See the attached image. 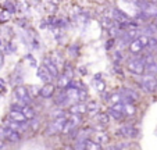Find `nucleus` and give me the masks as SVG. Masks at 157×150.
I'll return each mask as SVG.
<instances>
[{
  "instance_id": "nucleus-1",
  "label": "nucleus",
  "mask_w": 157,
  "mask_h": 150,
  "mask_svg": "<svg viewBox=\"0 0 157 150\" xmlns=\"http://www.w3.org/2000/svg\"><path fill=\"white\" fill-rule=\"evenodd\" d=\"M127 68L133 75H143L145 74V63L140 59H131L127 61Z\"/></svg>"
},
{
  "instance_id": "nucleus-2",
  "label": "nucleus",
  "mask_w": 157,
  "mask_h": 150,
  "mask_svg": "<svg viewBox=\"0 0 157 150\" xmlns=\"http://www.w3.org/2000/svg\"><path fill=\"white\" fill-rule=\"evenodd\" d=\"M65 121H67V118H53V121L49 124L48 129H46V135L52 136L56 135V133H61Z\"/></svg>"
},
{
  "instance_id": "nucleus-3",
  "label": "nucleus",
  "mask_w": 157,
  "mask_h": 150,
  "mask_svg": "<svg viewBox=\"0 0 157 150\" xmlns=\"http://www.w3.org/2000/svg\"><path fill=\"white\" fill-rule=\"evenodd\" d=\"M140 88L146 92V93H151L157 89V79L154 78V75H146V77L142 78L140 81Z\"/></svg>"
},
{
  "instance_id": "nucleus-4",
  "label": "nucleus",
  "mask_w": 157,
  "mask_h": 150,
  "mask_svg": "<svg viewBox=\"0 0 157 150\" xmlns=\"http://www.w3.org/2000/svg\"><path fill=\"white\" fill-rule=\"evenodd\" d=\"M14 94L18 99V102H22L25 104L31 103V94L28 92V88H25L24 85H17L14 89Z\"/></svg>"
},
{
  "instance_id": "nucleus-5",
  "label": "nucleus",
  "mask_w": 157,
  "mask_h": 150,
  "mask_svg": "<svg viewBox=\"0 0 157 150\" xmlns=\"http://www.w3.org/2000/svg\"><path fill=\"white\" fill-rule=\"evenodd\" d=\"M109 115L110 118H113L116 121H120L124 118V109H122V102L121 103H117V104H113V106H110L109 109Z\"/></svg>"
},
{
  "instance_id": "nucleus-6",
  "label": "nucleus",
  "mask_w": 157,
  "mask_h": 150,
  "mask_svg": "<svg viewBox=\"0 0 157 150\" xmlns=\"http://www.w3.org/2000/svg\"><path fill=\"white\" fill-rule=\"evenodd\" d=\"M121 96H122V102H136L139 99V93L136 90H133L131 88H124L121 90Z\"/></svg>"
},
{
  "instance_id": "nucleus-7",
  "label": "nucleus",
  "mask_w": 157,
  "mask_h": 150,
  "mask_svg": "<svg viewBox=\"0 0 157 150\" xmlns=\"http://www.w3.org/2000/svg\"><path fill=\"white\" fill-rule=\"evenodd\" d=\"M54 92H56V86L52 85L50 82H48V83H44V85L39 89L38 93H39V96L43 97V99H50V97L54 94Z\"/></svg>"
},
{
  "instance_id": "nucleus-8",
  "label": "nucleus",
  "mask_w": 157,
  "mask_h": 150,
  "mask_svg": "<svg viewBox=\"0 0 157 150\" xmlns=\"http://www.w3.org/2000/svg\"><path fill=\"white\" fill-rule=\"evenodd\" d=\"M36 75H38L39 79L43 81L44 83L52 82V79H53V77H52V74L49 72L48 68L44 67V65H40V67H38V71H36Z\"/></svg>"
},
{
  "instance_id": "nucleus-9",
  "label": "nucleus",
  "mask_w": 157,
  "mask_h": 150,
  "mask_svg": "<svg viewBox=\"0 0 157 150\" xmlns=\"http://www.w3.org/2000/svg\"><path fill=\"white\" fill-rule=\"evenodd\" d=\"M111 17H113V20L116 21V22H121V24H125L127 21H129V17H128L122 10L117 9V7L111 10Z\"/></svg>"
},
{
  "instance_id": "nucleus-10",
  "label": "nucleus",
  "mask_w": 157,
  "mask_h": 150,
  "mask_svg": "<svg viewBox=\"0 0 157 150\" xmlns=\"http://www.w3.org/2000/svg\"><path fill=\"white\" fill-rule=\"evenodd\" d=\"M43 65L48 68V71L52 74V77H53V78L59 77V68H57V65L54 64L53 61H52V59H49V57H44V59H43Z\"/></svg>"
},
{
  "instance_id": "nucleus-11",
  "label": "nucleus",
  "mask_w": 157,
  "mask_h": 150,
  "mask_svg": "<svg viewBox=\"0 0 157 150\" xmlns=\"http://www.w3.org/2000/svg\"><path fill=\"white\" fill-rule=\"evenodd\" d=\"M120 132H121L122 136H127V138H136V136L139 135L138 128L132 127V125H125V127H122L121 129H120Z\"/></svg>"
},
{
  "instance_id": "nucleus-12",
  "label": "nucleus",
  "mask_w": 157,
  "mask_h": 150,
  "mask_svg": "<svg viewBox=\"0 0 157 150\" xmlns=\"http://www.w3.org/2000/svg\"><path fill=\"white\" fill-rule=\"evenodd\" d=\"M128 47H129V52L132 54H139V53H142L143 49H145V47L140 44V42L138 40V38L132 39V40L129 42V44H128Z\"/></svg>"
},
{
  "instance_id": "nucleus-13",
  "label": "nucleus",
  "mask_w": 157,
  "mask_h": 150,
  "mask_svg": "<svg viewBox=\"0 0 157 150\" xmlns=\"http://www.w3.org/2000/svg\"><path fill=\"white\" fill-rule=\"evenodd\" d=\"M21 111H22V114L25 115V118H27L28 121L33 120V118L36 117V111H35V109H33L31 104H24V106L21 107Z\"/></svg>"
},
{
  "instance_id": "nucleus-14",
  "label": "nucleus",
  "mask_w": 157,
  "mask_h": 150,
  "mask_svg": "<svg viewBox=\"0 0 157 150\" xmlns=\"http://www.w3.org/2000/svg\"><path fill=\"white\" fill-rule=\"evenodd\" d=\"M10 118L14 120V121H17V122H21V124L28 122V120L25 118V115L22 114L21 110H10Z\"/></svg>"
},
{
  "instance_id": "nucleus-15",
  "label": "nucleus",
  "mask_w": 157,
  "mask_h": 150,
  "mask_svg": "<svg viewBox=\"0 0 157 150\" xmlns=\"http://www.w3.org/2000/svg\"><path fill=\"white\" fill-rule=\"evenodd\" d=\"M122 109H124V114L125 115H135L136 113V107L132 102H122Z\"/></svg>"
},
{
  "instance_id": "nucleus-16",
  "label": "nucleus",
  "mask_w": 157,
  "mask_h": 150,
  "mask_svg": "<svg viewBox=\"0 0 157 150\" xmlns=\"http://www.w3.org/2000/svg\"><path fill=\"white\" fill-rule=\"evenodd\" d=\"M95 142H98L99 144H106V143H109L110 142V136L107 135L104 131H100V132H96L95 133Z\"/></svg>"
},
{
  "instance_id": "nucleus-17",
  "label": "nucleus",
  "mask_w": 157,
  "mask_h": 150,
  "mask_svg": "<svg viewBox=\"0 0 157 150\" xmlns=\"http://www.w3.org/2000/svg\"><path fill=\"white\" fill-rule=\"evenodd\" d=\"M70 113L82 115L83 113H86V104L85 103H79V102H78L77 104H72V106L70 107Z\"/></svg>"
},
{
  "instance_id": "nucleus-18",
  "label": "nucleus",
  "mask_w": 157,
  "mask_h": 150,
  "mask_svg": "<svg viewBox=\"0 0 157 150\" xmlns=\"http://www.w3.org/2000/svg\"><path fill=\"white\" fill-rule=\"evenodd\" d=\"M99 109H100V104H99L98 102H95V100H92L89 104H86V113H89L90 115L98 114Z\"/></svg>"
},
{
  "instance_id": "nucleus-19",
  "label": "nucleus",
  "mask_w": 157,
  "mask_h": 150,
  "mask_svg": "<svg viewBox=\"0 0 157 150\" xmlns=\"http://www.w3.org/2000/svg\"><path fill=\"white\" fill-rule=\"evenodd\" d=\"M93 85H95L96 90H99V92H103L104 89H106V83H104V81L101 79L100 74H98V75L93 78Z\"/></svg>"
},
{
  "instance_id": "nucleus-20",
  "label": "nucleus",
  "mask_w": 157,
  "mask_h": 150,
  "mask_svg": "<svg viewBox=\"0 0 157 150\" xmlns=\"http://www.w3.org/2000/svg\"><path fill=\"white\" fill-rule=\"evenodd\" d=\"M67 121L71 124L72 128H77L78 125H81V122H82V117H81V114H74V113H71V115H70V118Z\"/></svg>"
},
{
  "instance_id": "nucleus-21",
  "label": "nucleus",
  "mask_w": 157,
  "mask_h": 150,
  "mask_svg": "<svg viewBox=\"0 0 157 150\" xmlns=\"http://www.w3.org/2000/svg\"><path fill=\"white\" fill-rule=\"evenodd\" d=\"M70 81L71 79H70L68 77H65V75H59V77H57V88L65 89L67 86H68Z\"/></svg>"
},
{
  "instance_id": "nucleus-22",
  "label": "nucleus",
  "mask_w": 157,
  "mask_h": 150,
  "mask_svg": "<svg viewBox=\"0 0 157 150\" xmlns=\"http://www.w3.org/2000/svg\"><path fill=\"white\" fill-rule=\"evenodd\" d=\"M85 149L88 150H100L101 149V144H99L98 142L92 140V139H86L85 140Z\"/></svg>"
},
{
  "instance_id": "nucleus-23",
  "label": "nucleus",
  "mask_w": 157,
  "mask_h": 150,
  "mask_svg": "<svg viewBox=\"0 0 157 150\" xmlns=\"http://www.w3.org/2000/svg\"><path fill=\"white\" fill-rule=\"evenodd\" d=\"M100 22H101V27H103V28H107V29H109V28L114 24V20H113V17H111V15H106V14H104L103 17H101V21H100Z\"/></svg>"
},
{
  "instance_id": "nucleus-24",
  "label": "nucleus",
  "mask_w": 157,
  "mask_h": 150,
  "mask_svg": "<svg viewBox=\"0 0 157 150\" xmlns=\"http://www.w3.org/2000/svg\"><path fill=\"white\" fill-rule=\"evenodd\" d=\"M145 72L149 74V75H156L157 74V63H149V64H145Z\"/></svg>"
},
{
  "instance_id": "nucleus-25",
  "label": "nucleus",
  "mask_w": 157,
  "mask_h": 150,
  "mask_svg": "<svg viewBox=\"0 0 157 150\" xmlns=\"http://www.w3.org/2000/svg\"><path fill=\"white\" fill-rule=\"evenodd\" d=\"M96 120H98V122L107 125V124L110 122V115H109V113H98V117H96Z\"/></svg>"
},
{
  "instance_id": "nucleus-26",
  "label": "nucleus",
  "mask_w": 157,
  "mask_h": 150,
  "mask_svg": "<svg viewBox=\"0 0 157 150\" xmlns=\"http://www.w3.org/2000/svg\"><path fill=\"white\" fill-rule=\"evenodd\" d=\"M3 9L7 10L10 14H14V13L17 11V7H15V4L13 3L11 0H6V2H4V3H3Z\"/></svg>"
},
{
  "instance_id": "nucleus-27",
  "label": "nucleus",
  "mask_w": 157,
  "mask_h": 150,
  "mask_svg": "<svg viewBox=\"0 0 157 150\" xmlns=\"http://www.w3.org/2000/svg\"><path fill=\"white\" fill-rule=\"evenodd\" d=\"M88 99V89L81 86L78 88V102H85Z\"/></svg>"
},
{
  "instance_id": "nucleus-28",
  "label": "nucleus",
  "mask_w": 157,
  "mask_h": 150,
  "mask_svg": "<svg viewBox=\"0 0 157 150\" xmlns=\"http://www.w3.org/2000/svg\"><path fill=\"white\" fill-rule=\"evenodd\" d=\"M10 18H11V14H10L7 10L2 9L0 10V24H4V22H9Z\"/></svg>"
},
{
  "instance_id": "nucleus-29",
  "label": "nucleus",
  "mask_w": 157,
  "mask_h": 150,
  "mask_svg": "<svg viewBox=\"0 0 157 150\" xmlns=\"http://www.w3.org/2000/svg\"><path fill=\"white\" fill-rule=\"evenodd\" d=\"M110 102V104L113 106V104H117V103H121L122 102V96H121V93H113L111 96L107 99Z\"/></svg>"
},
{
  "instance_id": "nucleus-30",
  "label": "nucleus",
  "mask_w": 157,
  "mask_h": 150,
  "mask_svg": "<svg viewBox=\"0 0 157 150\" xmlns=\"http://www.w3.org/2000/svg\"><path fill=\"white\" fill-rule=\"evenodd\" d=\"M52 117L53 118H67V114L63 109H54L52 111Z\"/></svg>"
},
{
  "instance_id": "nucleus-31",
  "label": "nucleus",
  "mask_w": 157,
  "mask_h": 150,
  "mask_svg": "<svg viewBox=\"0 0 157 150\" xmlns=\"http://www.w3.org/2000/svg\"><path fill=\"white\" fill-rule=\"evenodd\" d=\"M68 100H70V99H68V97H67V93H65V92H61V93H60L59 96L56 97V103L60 106V104H64V103H67Z\"/></svg>"
},
{
  "instance_id": "nucleus-32",
  "label": "nucleus",
  "mask_w": 157,
  "mask_h": 150,
  "mask_svg": "<svg viewBox=\"0 0 157 150\" xmlns=\"http://www.w3.org/2000/svg\"><path fill=\"white\" fill-rule=\"evenodd\" d=\"M157 47V39L156 38H150L149 36V40H147V44H146V49L149 50H153Z\"/></svg>"
},
{
  "instance_id": "nucleus-33",
  "label": "nucleus",
  "mask_w": 157,
  "mask_h": 150,
  "mask_svg": "<svg viewBox=\"0 0 157 150\" xmlns=\"http://www.w3.org/2000/svg\"><path fill=\"white\" fill-rule=\"evenodd\" d=\"M63 75H65V77H68L70 79H72V77H74V70H72L70 65H64V74Z\"/></svg>"
},
{
  "instance_id": "nucleus-34",
  "label": "nucleus",
  "mask_w": 157,
  "mask_h": 150,
  "mask_svg": "<svg viewBox=\"0 0 157 150\" xmlns=\"http://www.w3.org/2000/svg\"><path fill=\"white\" fill-rule=\"evenodd\" d=\"M113 60L116 63H120L122 60V56H121V52H114L113 53Z\"/></svg>"
},
{
  "instance_id": "nucleus-35",
  "label": "nucleus",
  "mask_w": 157,
  "mask_h": 150,
  "mask_svg": "<svg viewBox=\"0 0 157 150\" xmlns=\"http://www.w3.org/2000/svg\"><path fill=\"white\" fill-rule=\"evenodd\" d=\"M25 59H27V60H28V61H29V63H31V67H38V63H36V60H35V59H33V57H32V56H31V54H28V56H27V57H25Z\"/></svg>"
},
{
  "instance_id": "nucleus-36",
  "label": "nucleus",
  "mask_w": 157,
  "mask_h": 150,
  "mask_svg": "<svg viewBox=\"0 0 157 150\" xmlns=\"http://www.w3.org/2000/svg\"><path fill=\"white\" fill-rule=\"evenodd\" d=\"M7 90V85H6V81L0 78V92H6Z\"/></svg>"
},
{
  "instance_id": "nucleus-37",
  "label": "nucleus",
  "mask_w": 157,
  "mask_h": 150,
  "mask_svg": "<svg viewBox=\"0 0 157 150\" xmlns=\"http://www.w3.org/2000/svg\"><path fill=\"white\" fill-rule=\"evenodd\" d=\"M33 120H35V121L29 120L31 124H32V129L33 131H38V128H39V120H36V118H33Z\"/></svg>"
},
{
  "instance_id": "nucleus-38",
  "label": "nucleus",
  "mask_w": 157,
  "mask_h": 150,
  "mask_svg": "<svg viewBox=\"0 0 157 150\" xmlns=\"http://www.w3.org/2000/svg\"><path fill=\"white\" fill-rule=\"evenodd\" d=\"M104 127H106L104 124L98 122V124H96V125H95V127H93V129H96V131H98V132H100V131H104Z\"/></svg>"
},
{
  "instance_id": "nucleus-39",
  "label": "nucleus",
  "mask_w": 157,
  "mask_h": 150,
  "mask_svg": "<svg viewBox=\"0 0 157 150\" xmlns=\"http://www.w3.org/2000/svg\"><path fill=\"white\" fill-rule=\"evenodd\" d=\"M4 65V54L3 52H0V68H3Z\"/></svg>"
},
{
  "instance_id": "nucleus-40",
  "label": "nucleus",
  "mask_w": 157,
  "mask_h": 150,
  "mask_svg": "<svg viewBox=\"0 0 157 150\" xmlns=\"http://www.w3.org/2000/svg\"><path fill=\"white\" fill-rule=\"evenodd\" d=\"M0 149H4V144H3V140L0 139Z\"/></svg>"
},
{
  "instance_id": "nucleus-41",
  "label": "nucleus",
  "mask_w": 157,
  "mask_h": 150,
  "mask_svg": "<svg viewBox=\"0 0 157 150\" xmlns=\"http://www.w3.org/2000/svg\"><path fill=\"white\" fill-rule=\"evenodd\" d=\"M149 2H151V3H154V4H157V0H149Z\"/></svg>"
},
{
  "instance_id": "nucleus-42",
  "label": "nucleus",
  "mask_w": 157,
  "mask_h": 150,
  "mask_svg": "<svg viewBox=\"0 0 157 150\" xmlns=\"http://www.w3.org/2000/svg\"><path fill=\"white\" fill-rule=\"evenodd\" d=\"M125 2H129V3H131V2H135V0H125Z\"/></svg>"
},
{
  "instance_id": "nucleus-43",
  "label": "nucleus",
  "mask_w": 157,
  "mask_h": 150,
  "mask_svg": "<svg viewBox=\"0 0 157 150\" xmlns=\"http://www.w3.org/2000/svg\"><path fill=\"white\" fill-rule=\"evenodd\" d=\"M2 44H3V43H2V40H0V46H2Z\"/></svg>"
}]
</instances>
